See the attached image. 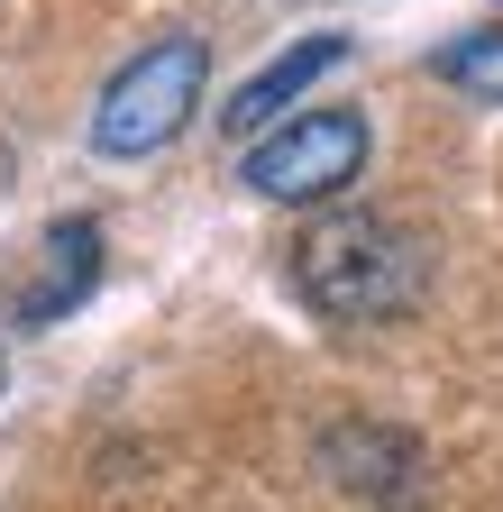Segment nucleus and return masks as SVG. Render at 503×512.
<instances>
[{"label": "nucleus", "instance_id": "7ed1b4c3", "mask_svg": "<svg viewBox=\"0 0 503 512\" xmlns=\"http://www.w3.org/2000/svg\"><path fill=\"white\" fill-rule=\"evenodd\" d=\"M366 119L357 110H302L293 128L247 147V192H266V202H330L366 174Z\"/></svg>", "mask_w": 503, "mask_h": 512}, {"label": "nucleus", "instance_id": "f257e3e1", "mask_svg": "<svg viewBox=\"0 0 503 512\" xmlns=\"http://www.w3.org/2000/svg\"><path fill=\"white\" fill-rule=\"evenodd\" d=\"M293 284L321 320H403L430 293V238L403 220H375V211L321 220L293 247Z\"/></svg>", "mask_w": 503, "mask_h": 512}, {"label": "nucleus", "instance_id": "0eeeda50", "mask_svg": "<svg viewBox=\"0 0 503 512\" xmlns=\"http://www.w3.org/2000/svg\"><path fill=\"white\" fill-rule=\"evenodd\" d=\"M439 83H458L476 101H503V28H476L458 46H439Z\"/></svg>", "mask_w": 503, "mask_h": 512}, {"label": "nucleus", "instance_id": "423d86ee", "mask_svg": "<svg viewBox=\"0 0 503 512\" xmlns=\"http://www.w3.org/2000/svg\"><path fill=\"white\" fill-rule=\"evenodd\" d=\"M92 284H101V220H65V229L46 238V275H37V293L19 302V330H46V320H65Z\"/></svg>", "mask_w": 503, "mask_h": 512}, {"label": "nucleus", "instance_id": "20e7f679", "mask_svg": "<svg viewBox=\"0 0 503 512\" xmlns=\"http://www.w3.org/2000/svg\"><path fill=\"white\" fill-rule=\"evenodd\" d=\"M330 64H348V37L339 28H321V37H302V46H284L275 64H266V74H247L238 92H229V110H220V128H238V138H257V128L266 119H284L311 83H321L330 74Z\"/></svg>", "mask_w": 503, "mask_h": 512}, {"label": "nucleus", "instance_id": "f03ea898", "mask_svg": "<svg viewBox=\"0 0 503 512\" xmlns=\"http://www.w3.org/2000/svg\"><path fill=\"white\" fill-rule=\"evenodd\" d=\"M202 74H211V46H202V37L147 46L129 74L101 92L92 147H101V156H156V147H174L183 128H193V110H202Z\"/></svg>", "mask_w": 503, "mask_h": 512}, {"label": "nucleus", "instance_id": "39448f33", "mask_svg": "<svg viewBox=\"0 0 503 512\" xmlns=\"http://www.w3.org/2000/svg\"><path fill=\"white\" fill-rule=\"evenodd\" d=\"M330 476L348 485V494H375V503H412V476H421V448L412 439H394V430H330Z\"/></svg>", "mask_w": 503, "mask_h": 512}]
</instances>
